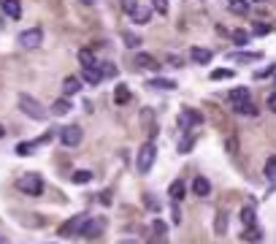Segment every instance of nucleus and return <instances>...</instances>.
Wrapping results in <instances>:
<instances>
[{"mask_svg":"<svg viewBox=\"0 0 276 244\" xmlns=\"http://www.w3.org/2000/svg\"><path fill=\"white\" fill-rule=\"evenodd\" d=\"M17 187L24 193V195L38 198L43 193V179H41V174H22L17 179Z\"/></svg>","mask_w":276,"mask_h":244,"instance_id":"nucleus-1","label":"nucleus"},{"mask_svg":"<svg viewBox=\"0 0 276 244\" xmlns=\"http://www.w3.org/2000/svg\"><path fill=\"white\" fill-rule=\"evenodd\" d=\"M19 109H22L24 114L30 117V120H38V122H43V120L49 117V114H46V109H43V106L38 103V100L33 98V95H27V93L19 95Z\"/></svg>","mask_w":276,"mask_h":244,"instance_id":"nucleus-2","label":"nucleus"},{"mask_svg":"<svg viewBox=\"0 0 276 244\" xmlns=\"http://www.w3.org/2000/svg\"><path fill=\"white\" fill-rule=\"evenodd\" d=\"M154 160H157V146H154L152 141H147V144L141 146V152H138V174H149Z\"/></svg>","mask_w":276,"mask_h":244,"instance_id":"nucleus-3","label":"nucleus"},{"mask_svg":"<svg viewBox=\"0 0 276 244\" xmlns=\"http://www.w3.org/2000/svg\"><path fill=\"white\" fill-rule=\"evenodd\" d=\"M41 41H43L41 27H30V30H22V33H19V47L22 49H38Z\"/></svg>","mask_w":276,"mask_h":244,"instance_id":"nucleus-4","label":"nucleus"},{"mask_svg":"<svg viewBox=\"0 0 276 244\" xmlns=\"http://www.w3.org/2000/svg\"><path fill=\"white\" fill-rule=\"evenodd\" d=\"M87 220H89L87 215H73L71 220L65 222V225H60V236H82Z\"/></svg>","mask_w":276,"mask_h":244,"instance_id":"nucleus-5","label":"nucleus"},{"mask_svg":"<svg viewBox=\"0 0 276 244\" xmlns=\"http://www.w3.org/2000/svg\"><path fill=\"white\" fill-rule=\"evenodd\" d=\"M82 128L79 125H68V128L60 130V141H63V146H76L79 141H82Z\"/></svg>","mask_w":276,"mask_h":244,"instance_id":"nucleus-6","label":"nucleus"},{"mask_svg":"<svg viewBox=\"0 0 276 244\" xmlns=\"http://www.w3.org/2000/svg\"><path fill=\"white\" fill-rule=\"evenodd\" d=\"M103 228H106V220H103V217H89L87 225H84V231H82V236L84 239H95V236H100Z\"/></svg>","mask_w":276,"mask_h":244,"instance_id":"nucleus-7","label":"nucleus"},{"mask_svg":"<svg viewBox=\"0 0 276 244\" xmlns=\"http://www.w3.org/2000/svg\"><path fill=\"white\" fill-rule=\"evenodd\" d=\"M82 79L87 81V84H100L103 81V71H100V65H84L82 68Z\"/></svg>","mask_w":276,"mask_h":244,"instance_id":"nucleus-8","label":"nucleus"},{"mask_svg":"<svg viewBox=\"0 0 276 244\" xmlns=\"http://www.w3.org/2000/svg\"><path fill=\"white\" fill-rule=\"evenodd\" d=\"M192 195L209 198V195H212V182L206 179V176H195V179H192Z\"/></svg>","mask_w":276,"mask_h":244,"instance_id":"nucleus-9","label":"nucleus"},{"mask_svg":"<svg viewBox=\"0 0 276 244\" xmlns=\"http://www.w3.org/2000/svg\"><path fill=\"white\" fill-rule=\"evenodd\" d=\"M200 120H203V117H200L198 111L187 109V111H182V117H179V128H182V130H190L192 125H200Z\"/></svg>","mask_w":276,"mask_h":244,"instance_id":"nucleus-10","label":"nucleus"},{"mask_svg":"<svg viewBox=\"0 0 276 244\" xmlns=\"http://www.w3.org/2000/svg\"><path fill=\"white\" fill-rule=\"evenodd\" d=\"M0 6H3V14L8 19H22V3L19 0H0Z\"/></svg>","mask_w":276,"mask_h":244,"instance_id":"nucleus-11","label":"nucleus"},{"mask_svg":"<svg viewBox=\"0 0 276 244\" xmlns=\"http://www.w3.org/2000/svg\"><path fill=\"white\" fill-rule=\"evenodd\" d=\"M152 11H154V8H149V6H138L130 17H133L135 24H149V22H152Z\"/></svg>","mask_w":276,"mask_h":244,"instance_id":"nucleus-12","label":"nucleus"},{"mask_svg":"<svg viewBox=\"0 0 276 244\" xmlns=\"http://www.w3.org/2000/svg\"><path fill=\"white\" fill-rule=\"evenodd\" d=\"M212 57H214V54L209 52V49H203V47H192V52H190V60H192V63H198V65L212 63Z\"/></svg>","mask_w":276,"mask_h":244,"instance_id":"nucleus-13","label":"nucleus"},{"mask_svg":"<svg viewBox=\"0 0 276 244\" xmlns=\"http://www.w3.org/2000/svg\"><path fill=\"white\" fill-rule=\"evenodd\" d=\"M135 68H149V71H157L160 68V63L152 57V54H135Z\"/></svg>","mask_w":276,"mask_h":244,"instance_id":"nucleus-14","label":"nucleus"},{"mask_svg":"<svg viewBox=\"0 0 276 244\" xmlns=\"http://www.w3.org/2000/svg\"><path fill=\"white\" fill-rule=\"evenodd\" d=\"M79 90H82V79H79V76H65L63 93H65V95H76Z\"/></svg>","mask_w":276,"mask_h":244,"instance_id":"nucleus-15","label":"nucleus"},{"mask_svg":"<svg viewBox=\"0 0 276 244\" xmlns=\"http://www.w3.org/2000/svg\"><path fill=\"white\" fill-rule=\"evenodd\" d=\"M184 193H187V187H184V182H182V179H173V182H170L168 195L173 198V201H182V198H184Z\"/></svg>","mask_w":276,"mask_h":244,"instance_id":"nucleus-16","label":"nucleus"},{"mask_svg":"<svg viewBox=\"0 0 276 244\" xmlns=\"http://www.w3.org/2000/svg\"><path fill=\"white\" fill-rule=\"evenodd\" d=\"M233 109H235V114H244V117H257V106H255L252 100H244V103H235Z\"/></svg>","mask_w":276,"mask_h":244,"instance_id":"nucleus-17","label":"nucleus"},{"mask_svg":"<svg viewBox=\"0 0 276 244\" xmlns=\"http://www.w3.org/2000/svg\"><path fill=\"white\" fill-rule=\"evenodd\" d=\"M68 111H71V100L68 98H60V100H54L52 103V114L54 117H65Z\"/></svg>","mask_w":276,"mask_h":244,"instance_id":"nucleus-18","label":"nucleus"},{"mask_svg":"<svg viewBox=\"0 0 276 244\" xmlns=\"http://www.w3.org/2000/svg\"><path fill=\"white\" fill-rule=\"evenodd\" d=\"M260 57H263L260 52H252V54H247V52H233V54H230V60H235V63H257Z\"/></svg>","mask_w":276,"mask_h":244,"instance_id":"nucleus-19","label":"nucleus"},{"mask_svg":"<svg viewBox=\"0 0 276 244\" xmlns=\"http://www.w3.org/2000/svg\"><path fill=\"white\" fill-rule=\"evenodd\" d=\"M130 100V90L125 87V84H117V90H114V103L117 106H125Z\"/></svg>","mask_w":276,"mask_h":244,"instance_id":"nucleus-20","label":"nucleus"},{"mask_svg":"<svg viewBox=\"0 0 276 244\" xmlns=\"http://www.w3.org/2000/svg\"><path fill=\"white\" fill-rule=\"evenodd\" d=\"M71 182H73V185H87V182H92V171H84V169L73 171Z\"/></svg>","mask_w":276,"mask_h":244,"instance_id":"nucleus-21","label":"nucleus"},{"mask_svg":"<svg viewBox=\"0 0 276 244\" xmlns=\"http://www.w3.org/2000/svg\"><path fill=\"white\" fill-rule=\"evenodd\" d=\"M230 100H233V106H235V103H244V100H249V90H247V87L230 90Z\"/></svg>","mask_w":276,"mask_h":244,"instance_id":"nucleus-22","label":"nucleus"},{"mask_svg":"<svg viewBox=\"0 0 276 244\" xmlns=\"http://www.w3.org/2000/svg\"><path fill=\"white\" fill-rule=\"evenodd\" d=\"M79 63H82V68H84V65H98L95 52H92V49H79Z\"/></svg>","mask_w":276,"mask_h":244,"instance_id":"nucleus-23","label":"nucleus"},{"mask_svg":"<svg viewBox=\"0 0 276 244\" xmlns=\"http://www.w3.org/2000/svg\"><path fill=\"white\" fill-rule=\"evenodd\" d=\"M41 144V141H22V144H17V155H22V157H27V155H33V149Z\"/></svg>","mask_w":276,"mask_h":244,"instance_id":"nucleus-24","label":"nucleus"},{"mask_svg":"<svg viewBox=\"0 0 276 244\" xmlns=\"http://www.w3.org/2000/svg\"><path fill=\"white\" fill-rule=\"evenodd\" d=\"M241 239H244V242H249V244L260 242V228H257V225H249L247 231H244V236H241Z\"/></svg>","mask_w":276,"mask_h":244,"instance_id":"nucleus-25","label":"nucleus"},{"mask_svg":"<svg viewBox=\"0 0 276 244\" xmlns=\"http://www.w3.org/2000/svg\"><path fill=\"white\" fill-rule=\"evenodd\" d=\"M149 87H157V90H176V81H168V79H152Z\"/></svg>","mask_w":276,"mask_h":244,"instance_id":"nucleus-26","label":"nucleus"},{"mask_svg":"<svg viewBox=\"0 0 276 244\" xmlns=\"http://www.w3.org/2000/svg\"><path fill=\"white\" fill-rule=\"evenodd\" d=\"M241 222H244V225H255V209L252 206H244V209H241Z\"/></svg>","mask_w":276,"mask_h":244,"instance_id":"nucleus-27","label":"nucleus"},{"mask_svg":"<svg viewBox=\"0 0 276 244\" xmlns=\"http://www.w3.org/2000/svg\"><path fill=\"white\" fill-rule=\"evenodd\" d=\"M214 231H217V233H225V231H228V215H225V212H219V215H217Z\"/></svg>","mask_w":276,"mask_h":244,"instance_id":"nucleus-28","label":"nucleus"},{"mask_svg":"<svg viewBox=\"0 0 276 244\" xmlns=\"http://www.w3.org/2000/svg\"><path fill=\"white\" fill-rule=\"evenodd\" d=\"M192 146H195V139H192V136H184V139L179 141V152H182V155H187Z\"/></svg>","mask_w":276,"mask_h":244,"instance_id":"nucleus-29","label":"nucleus"},{"mask_svg":"<svg viewBox=\"0 0 276 244\" xmlns=\"http://www.w3.org/2000/svg\"><path fill=\"white\" fill-rule=\"evenodd\" d=\"M230 11H233V14H241V17H244V14L249 11V6L244 3V0H233V3H230Z\"/></svg>","mask_w":276,"mask_h":244,"instance_id":"nucleus-30","label":"nucleus"},{"mask_svg":"<svg viewBox=\"0 0 276 244\" xmlns=\"http://www.w3.org/2000/svg\"><path fill=\"white\" fill-rule=\"evenodd\" d=\"M265 176H268V179H276V155L268 157V163H265Z\"/></svg>","mask_w":276,"mask_h":244,"instance_id":"nucleus-31","label":"nucleus"},{"mask_svg":"<svg viewBox=\"0 0 276 244\" xmlns=\"http://www.w3.org/2000/svg\"><path fill=\"white\" fill-rule=\"evenodd\" d=\"M230 76H233V71H228V68L212 71V81H222V79H230Z\"/></svg>","mask_w":276,"mask_h":244,"instance_id":"nucleus-32","label":"nucleus"},{"mask_svg":"<svg viewBox=\"0 0 276 244\" xmlns=\"http://www.w3.org/2000/svg\"><path fill=\"white\" fill-rule=\"evenodd\" d=\"M125 44H127L130 49H138L141 47V38H138L135 33H125Z\"/></svg>","mask_w":276,"mask_h":244,"instance_id":"nucleus-33","label":"nucleus"},{"mask_svg":"<svg viewBox=\"0 0 276 244\" xmlns=\"http://www.w3.org/2000/svg\"><path fill=\"white\" fill-rule=\"evenodd\" d=\"M233 41L238 44V47H244V44L249 41V33H247V30H235V33H233Z\"/></svg>","mask_w":276,"mask_h":244,"instance_id":"nucleus-34","label":"nucleus"},{"mask_svg":"<svg viewBox=\"0 0 276 244\" xmlns=\"http://www.w3.org/2000/svg\"><path fill=\"white\" fill-rule=\"evenodd\" d=\"M152 8L165 17V14H168V0H152Z\"/></svg>","mask_w":276,"mask_h":244,"instance_id":"nucleus-35","label":"nucleus"},{"mask_svg":"<svg viewBox=\"0 0 276 244\" xmlns=\"http://www.w3.org/2000/svg\"><path fill=\"white\" fill-rule=\"evenodd\" d=\"M100 65V71H103V76H106V79H111V76H117V68H114L111 63H98Z\"/></svg>","mask_w":276,"mask_h":244,"instance_id":"nucleus-36","label":"nucleus"},{"mask_svg":"<svg viewBox=\"0 0 276 244\" xmlns=\"http://www.w3.org/2000/svg\"><path fill=\"white\" fill-rule=\"evenodd\" d=\"M152 228H154V233H157V236H165V233H168V225H165L163 220H154Z\"/></svg>","mask_w":276,"mask_h":244,"instance_id":"nucleus-37","label":"nucleus"},{"mask_svg":"<svg viewBox=\"0 0 276 244\" xmlns=\"http://www.w3.org/2000/svg\"><path fill=\"white\" fill-rule=\"evenodd\" d=\"M119 3H122V8H125L127 14H133L135 8H138V0H119Z\"/></svg>","mask_w":276,"mask_h":244,"instance_id":"nucleus-38","label":"nucleus"},{"mask_svg":"<svg viewBox=\"0 0 276 244\" xmlns=\"http://www.w3.org/2000/svg\"><path fill=\"white\" fill-rule=\"evenodd\" d=\"M265 106H268V109H271V111H274V114H276V93H271L268 98H265Z\"/></svg>","mask_w":276,"mask_h":244,"instance_id":"nucleus-39","label":"nucleus"},{"mask_svg":"<svg viewBox=\"0 0 276 244\" xmlns=\"http://www.w3.org/2000/svg\"><path fill=\"white\" fill-rule=\"evenodd\" d=\"M274 71H276V65H268V68H265V71H260V73H255V76H257V79H263V76L274 73Z\"/></svg>","mask_w":276,"mask_h":244,"instance_id":"nucleus-40","label":"nucleus"},{"mask_svg":"<svg viewBox=\"0 0 276 244\" xmlns=\"http://www.w3.org/2000/svg\"><path fill=\"white\" fill-rule=\"evenodd\" d=\"M255 33H257V35H265V33H268V24H255Z\"/></svg>","mask_w":276,"mask_h":244,"instance_id":"nucleus-41","label":"nucleus"},{"mask_svg":"<svg viewBox=\"0 0 276 244\" xmlns=\"http://www.w3.org/2000/svg\"><path fill=\"white\" fill-rule=\"evenodd\" d=\"M100 203H106L108 206V203H111V193H100Z\"/></svg>","mask_w":276,"mask_h":244,"instance_id":"nucleus-42","label":"nucleus"},{"mask_svg":"<svg viewBox=\"0 0 276 244\" xmlns=\"http://www.w3.org/2000/svg\"><path fill=\"white\" fill-rule=\"evenodd\" d=\"M84 6H95V3H98V0H82Z\"/></svg>","mask_w":276,"mask_h":244,"instance_id":"nucleus-43","label":"nucleus"},{"mask_svg":"<svg viewBox=\"0 0 276 244\" xmlns=\"http://www.w3.org/2000/svg\"><path fill=\"white\" fill-rule=\"evenodd\" d=\"M3 136H6V128H3V125H0V139H3Z\"/></svg>","mask_w":276,"mask_h":244,"instance_id":"nucleus-44","label":"nucleus"},{"mask_svg":"<svg viewBox=\"0 0 276 244\" xmlns=\"http://www.w3.org/2000/svg\"><path fill=\"white\" fill-rule=\"evenodd\" d=\"M255 3H260V0H255Z\"/></svg>","mask_w":276,"mask_h":244,"instance_id":"nucleus-45","label":"nucleus"},{"mask_svg":"<svg viewBox=\"0 0 276 244\" xmlns=\"http://www.w3.org/2000/svg\"><path fill=\"white\" fill-rule=\"evenodd\" d=\"M228 3H233V0H228Z\"/></svg>","mask_w":276,"mask_h":244,"instance_id":"nucleus-46","label":"nucleus"},{"mask_svg":"<svg viewBox=\"0 0 276 244\" xmlns=\"http://www.w3.org/2000/svg\"><path fill=\"white\" fill-rule=\"evenodd\" d=\"M257 244H260V242H257Z\"/></svg>","mask_w":276,"mask_h":244,"instance_id":"nucleus-47","label":"nucleus"}]
</instances>
